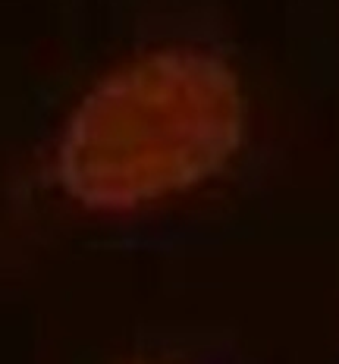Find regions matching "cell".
Returning a JSON list of instances; mask_svg holds the SVG:
<instances>
[{"mask_svg":"<svg viewBox=\"0 0 339 364\" xmlns=\"http://www.w3.org/2000/svg\"><path fill=\"white\" fill-rule=\"evenodd\" d=\"M242 129V88L220 57L154 50L79 101L60 141V182L82 208L132 210L214 176Z\"/></svg>","mask_w":339,"mask_h":364,"instance_id":"1","label":"cell"},{"mask_svg":"<svg viewBox=\"0 0 339 364\" xmlns=\"http://www.w3.org/2000/svg\"><path fill=\"white\" fill-rule=\"evenodd\" d=\"M126 364H154V361H126Z\"/></svg>","mask_w":339,"mask_h":364,"instance_id":"2","label":"cell"}]
</instances>
